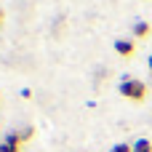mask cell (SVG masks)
Instances as JSON below:
<instances>
[{
    "mask_svg": "<svg viewBox=\"0 0 152 152\" xmlns=\"http://www.w3.org/2000/svg\"><path fill=\"white\" fill-rule=\"evenodd\" d=\"M16 136H19V142H27V139L32 136V128H24V131H21V134H16Z\"/></svg>",
    "mask_w": 152,
    "mask_h": 152,
    "instance_id": "cell-7",
    "label": "cell"
},
{
    "mask_svg": "<svg viewBox=\"0 0 152 152\" xmlns=\"http://www.w3.org/2000/svg\"><path fill=\"white\" fill-rule=\"evenodd\" d=\"M0 152H19L16 144H8V142H0Z\"/></svg>",
    "mask_w": 152,
    "mask_h": 152,
    "instance_id": "cell-5",
    "label": "cell"
},
{
    "mask_svg": "<svg viewBox=\"0 0 152 152\" xmlns=\"http://www.w3.org/2000/svg\"><path fill=\"white\" fill-rule=\"evenodd\" d=\"M3 19H5V13H3V8H0V27H3Z\"/></svg>",
    "mask_w": 152,
    "mask_h": 152,
    "instance_id": "cell-8",
    "label": "cell"
},
{
    "mask_svg": "<svg viewBox=\"0 0 152 152\" xmlns=\"http://www.w3.org/2000/svg\"><path fill=\"white\" fill-rule=\"evenodd\" d=\"M110 152H131V144H126V142H120V144H115Z\"/></svg>",
    "mask_w": 152,
    "mask_h": 152,
    "instance_id": "cell-6",
    "label": "cell"
},
{
    "mask_svg": "<svg viewBox=\"0 0 152 152\" xmlns=\"http://www.w3.org/2000/svg\"><path fill=\"white\" fill-rule=\"evenodd\" d=\"M150 32H152L150 21H136V24H134V35H136V37H147Z\"/></svg>",
    "mask_w": 152,
    "mask_h": 152,
    "instance_id": "cell-3",
    "label": "cell"
},
{
    "mask_svg": "<svg viewBox=\"0 0 152 152\" xmlns=\"http://www.w3.org/2000/svg\"><path fill=\"white\" fill-rule=\"evenodd\" d=\"M115 51L120 53V56H134V51H136V45L131 43V40H115Z\"/></svg>",
    "mask_w": 152,
    "mask_h": 152,
    "instance_id": "cell-2",
    "label": "cell"
},
{
    "mask_svg": "<svg viewBox=\"0 0 152 152\" xmlns=\"http://www.w3.org/2000/svg\"><path fill=\"white\" fill-rule=\"evenodd\" d=\"M147 67H150V72H152V56H150V61H147Z\"/></svg>",
    "mask_w": 152,
    "mask_h": 152,
    "instance_id": "cell-9",
    "label": "cell"
},
{
    "mask_svg": "<svg viewBox=\"0 0 152 152\" xmlns=\"http://www.w3.org/2000/svg\"><path fill=\"white\" fill-rule=\"evenodd\" d=\"M131 152H152V142L150 139H136L131 144Z\"/></svg>",
    "mask_w": 152,
    "mask_h": 152,
    "instance_id": "cell-4",
    "label": "cell"
},
{
    "mask_svg": "<svg viewBox=\"0 0 152 152\" xmlns=\"http://www.w3.org/2000/svg\"><path fill=\"white\" fill-rule=\"evenodd\" d=\"M147 94H150V88L142 80H136V77H126L120 83V96H126L128 102H144Z\"/></svg>",
    "mask_w": 152,
    "mask_h": 152,
    "instance_id": "cell-1",
    "label": "cell"
}]
</instances>
